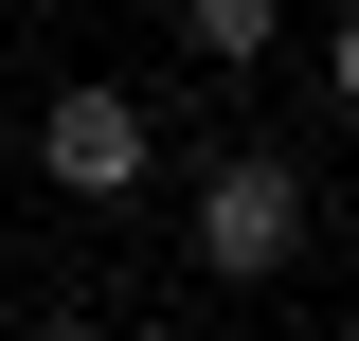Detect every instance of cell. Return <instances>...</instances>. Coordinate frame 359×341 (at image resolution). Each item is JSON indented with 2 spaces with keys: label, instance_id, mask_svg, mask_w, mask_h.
<instances>
[{
  "label": "cell",
  "instance_id": "obj_2",
  "mask_svg": "<svg viewBox=\"0 0 359 341\" xmlns=\"http://www.w3.org/2000/svg\"><path fill=\"white\" fill-rule=\"evenodd\" d=\"M36 180L126 215L144 180H162V108H144V90H108V72H90V90H54V108H36Z\"/></svg>",
  "mask_w": 359,
  "mask_h": 341
},
{
  "label": "cell",
  "instance_id": "obj_4",
  "mask_svg": "<svg viewBox=\"0 0 359 341\" xmlns=\"http://www.w3.org/2000/svg\"><path fill=\"white\" fill-rule=\"evenodd\" d=\"M18 341H108V323H90V305H36V323H18Z\"/></svg>",
  "mask_w": 359,
  "mask_h": 341
},
{
  "label": "cell",
  "instance_id": "obj_3",
  "mask_svg": "<svg viewBox=\"0 0 359 341\" xmlns=\"http://www.w3.org/2000/svg\"><path fill=\"white\" fill-rule=\"evenodd\" d=\"M180 36L216 54V72H269V36H287V0H180Z\"/></svg>",
  "mask_w": 359,
  "mask_h": 341
},
{
  "label": "cell",
  "instance_id": "obj_1",
  "mask_svg": "<svg viewBox=\"0 0 359 341\" xmlns=\"http://www.w3.org/2000/svg\"><path fill=\"white\" fill-rule=\"evenodd\" d=\"M306 234H323L306 162H269V144L198 162V269H216V288H287V269H306Z\"/></svg>",
  "mask_w": 359,
  "mask_h": 341
}]
</instances>
